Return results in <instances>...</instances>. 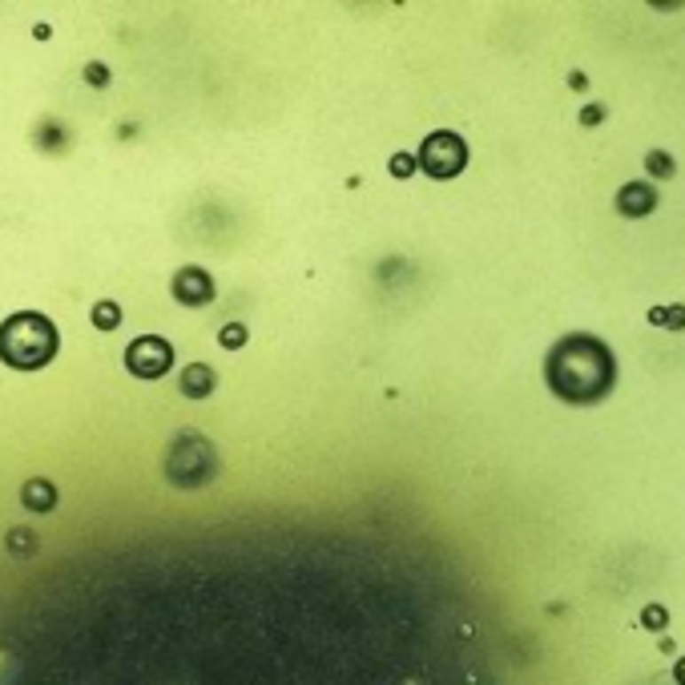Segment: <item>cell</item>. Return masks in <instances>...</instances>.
Instances as JSON below:
<instances>
[{
	"instance_id": "1",
	"label": "cell",
	"mask_w": 685,
	"mask_h": 685,
	"mask_svg": "<svg viewBox=\"0 0 685 685\" xmlns=\"http://www.w3.org/2000/svg\"><path fill=\"white\" fill-rule=\"evenodd\" d=\"M545 379L556 399L572 407H589L613 391L617 359L609 351V342L597 335H564L561 342H553V351L545 359Z\"/></svg>"
},
{
	"instance_id": "2",
	"label": "cell",
	"mask_w": 685,
	"mask_h": 685,
	"mask_svg": "<svg viewBox=\"0 0 685 685\" xmlns=\"http://www.w3.org/2000/svg\"><path fill=\"white\" fill-rule=\"evenodd\" d=\"M57 355V327L36 311L4 319L0 327V359L17 371H36Z\"/></svg>"
},
{
	"instance_id": "3",
	"label": "cell",
	"mask_w": 685,
	"mask_h": 685,
	"mask_svg": "<svg viewBox=\"0 0 685 685\" xmlns=\"http://www.w3.org/2000/svg\"><path fill=\"white\" fill-rule=\"evenodd\" d=\"M214 468H218V460H214L210 439L198 436V431H182L166 452V480L177 484V488L206 484L214 476Z\"/></svg>"
},
{
	"instance_id": "4",
	"label": "cell",
	"mask_w": 685,
	"mask_h": 685,
	"mask_svg": "<svg viewBox=\"0 0 685 685\" xmlns=\"http://www.w3.org/2000/svg\"><path fill=\"white\" fill-rule=\"evenodd\" d=\"M415 161L423 166V174L439 177V182H448V177H456L460 169L468 166V146H464V138H460V133L439 130V133H431V138H423L420 158H415Z\"/></svg>"
},
{
	"instance_id": "5",
	"label": "cell",
	"mask_w": 685,
	"mask_h": 685,
	"mask_svg": "<svg viewBox=\"0 0 685 685\" xmlns=\"http://www.w3.org/2000/svg\"><path fill=\"white\" fill-rule=\"evenodd\" d=\"M125 367L138 379H161L169 367H174V347L158 335H141L125 347Z\"/></svg>"
},
{
	"instance_id": "6",
	"label": "cell",
	"mask_w": 685,
	"mask_h": 685,
	"mask_svg": "<svg viewBox=\"0 0 685 685\" xmlns=\"http://www.w3.org/2000/svg\"><path fill=\"white\" fill-rule=\"evenodd\" d=\"M174 299L185 303V307H202V303L214 299V279L202 266H182L174 279Z\"/></svg>"
},
{
	"instance_id": "7",
	"label": "cell",
	"mask_w": 685,
	"mask_h": 685,
	"mask_svg": "<svg viewBox=\"0 0 685 685\" xmlns=\"http://www.w3.org/2000/svg\"><path fill=\"white\" fill-rule=\"evenodd\" d=\"M657 210V190L650 182H625L617 190V214L625 218H650Z\"/></svg>"
},
{
	"instance_id": "8",
	"label": "cell",
	"mask_w": 685,
	"mask_h": 685,
	"mask_svg": "<svg viewBox=\"0 0 685 685\" xmlns=\"http://www.w3.org/2000/svg\"><path fill=\"white\" fill-rule=\"evenodd\" d=\"M182 391L190 399H202L214 391V371L206 367V363H190V367L182 371Z\"/></svg>"
},
{
	"instance_id": "9",
	"label": "cell",
	"mask_w": 685,
	"mask_h": 685,
	"mask_svg": "<svg viewBox=\"0 0 685 685\" xmlns=\"http://www.w3.org/2000/svg\"><path fill=\"white\" fill-rule=\"evenodd\" d=\"M20 496H25V508H33V512H53L57 508V488L49 480H28Z\"/></svg>"
},
{
	"instance_id": "10",
	"label": "cell",
	"mask_w": 685,
	"mask_h": 685,
	"mask_svg": "<svg viewBox=\"0 0 685 685\" xmlns=\"http://www.w3.org/2000/svg\"><path fill=\"white\" fill-rule=\"evenodd\" d=\"M650 323L653 327H665V331H685V307L673 303V307H653L650 311Z\"/></svg>"
},
{
	"instance_id": "11",
	"label": "cell",
	"mask_w": 685,
	"mask_h": 685,
	"mask_svg": "<svg viewBox=\"0 0 685 685\" xmlns=\"http://www.w3.org/2000/svg\"><path fill=\"white\" fill-rule=\"evenodd\" d=\"M645 174L657 177V182H665V177L677 174V166H673V158H669L665 150H650L645 154Z\"/></svg>"
},
{
	"instance_id": "12",
	"label": "cell",
	"mask_w": 685,
	"mask_h": 685,
	"mask_svg": "<svg viewBox=\"0 0 685 685\" xmlns=\"http://www.w3.org/2000/svg\"><path fill=\"white\" fill-rule=\"evenodd\" d=\"M117 323H122V311H117V303H97V307H93V327H101V331H114Z\"/></svg>"
},
{
	"instance_id": "13",
	"label": "cell",
	"mask_w": 685,
	"mask_h": 685,
	"mask_svg": "<svg viewBox=\"0 0 685 685\" xmlns=\"http://www.w3.org/2000/svg\"><path fill=\"white\" fill-rule=\"evenodd\" d=\"M218 342H222V347H226V351H238V347L247 342V327H242V323H230V327H222V331H218Z\"/></svg>"
},
{
	"instance_id": "14",
	"label": "cell",
	"mask_w": 685,
	"mask_h": 685,
	"mask_svg": "<svg viewBox=\"0 0 685 685\" xmlns=\"http://www.w3.org/2000/svg\"><path fill=\"white\" fill-rule=\"evenodd\" d=\"M642 625H645V629H653V633L665 629V625H669L665 605H645V609H642Z\"/></svg>"
},
{
	"instance_id": "15",
	"label": "cell",
	"mask_w": 685,
	"mask_h": 685,
	"mask_svg": "<svg viewBox=\"0 0 685 685\" xmlns=\"http://www.w3.org/2000/svg\"><path fill=\"white\" fill-rule=\"evenodd\" d=\"M9 548H12V553H20V556L33 553V548H36V536L28 532V528H12V532H9Z\"/></svg>"
},
{
	"instance_id": "16",
	"label": "cell",
	"mask_w": 685,
	"mask_h": 685,
	"mask_svg": "<svg viewBox=\"0 0 685 685\" xmlns=\"http://www.w3.org/2000/svg\"><path fill=\"white\" fill-rule=\"evenodd\" d=\"M412 169H415L412 154H396V158H391V174L396 177H412Z\"/></svg>"
},
{
	"instance_id": "17",
	"label": "cell",
	"mask_w": 685,
	"mask_h": 685,
	"mask_svg": "<svg viewBox=\"0 0 685 685\" xmlns=\"http://www.w3.org/2000/svg\"><path fill=\"white\" fill-rule=\"evenodd\" d=\"M85 81H89V85H97V89H101V85H109V69H106V65H85Z\"/></svg>"
},
{
	"instance_id": "18",
	"label": "cell",
	"mask_w": 685,
	"mask_h": 685,
	"mask_svg": "<svg viewBox=\"0 0 685 685\" xmlns=\"http://www.w3.org/2000/svg\"><path fill=\"white\" fill-rule=\"evenodd\" d=\"M580 122H585V125H601V122H605V106H585V109H580Z\"/></svg>"
},
{
	"instance_id": "19",
	"label": "cell",
	"mask_w": 685,
	"mask_h": 685,
	"mask_svg": "<svg viewBox=\"0 0 685 685\" xmlns=\"http://www.w3.org/2000/svg\"><path fill=\"white\" fill-rule=\"evenodd\" d=\"M673 677H677V685H685V657L673 665Z\"/></svg>"
},
{
	"instance_id": "20",
	"label": "cell",
	"mask_w": 685,
	"mask_h": 685,
	"mask_svg": "<svg viewBox=\"0 0 685 685\" xmlns=\"http://www.w3.org/2000/svg\"><path fill=\"white\" fill-rule=\"evenodd\" d=\"M569 89H585V73H572V77H569Z\"/></svg>"
}]
</instances>
